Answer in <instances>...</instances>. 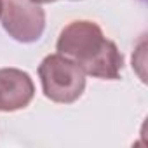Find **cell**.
<instances>
[{
    "instance_id": "2",
    "label": "cell",
    "mask_w": 148,
    "mask_h": 148,
    "mask_svg": "<svg viewBox=\"0 0 148 148\" xmlns=\"http://www.w3.org/2000/svg\"><path fill=\"white\" fill-rule=\"evenodd\" d=\"M42 92L54 103H75L86 89L84 70L63 54H49L38 66Z\"/></svg>"
},
{
    "instance_id": "5",
    "label": "cell",
    "mask_w": 148,
    "mask_h": 148,
    "mask_svg": "<svg viewBox=\"0 0 148 148\" xmlns=\"http://www.w3.org/2000/svg\"><path fill=\"white\" fill-rule=\"evenodd\" d=\"M35 4H51V2H56V0H32Z\"/></svg>"
},
{
    "instance_id": "1",
    "label": "cell",
    "mask_w": 148,
    "mask_h": 148,
    "mask_svg": "<svg viewBox=\"0 0 148 148\" xmlns=\"http://www.w3.org/2000/svg\"><path fill=\"white\" fill-rule=\"evenodd\" d=\"M59 54L75 61L86 75L119 80L124 68V56L117 44L105 37L101 26L94 21L79 19L68 23L56 42Z\"/></svg>"
},
{
    "instance_id": "3",
    "label": "cell",
    "mask_w": 148,
    "mask_h": 148,
    "mask_svg": "<svg viewBox=\"0 0 148 148\" xmlns=\"http://www.w3.org/2000/svg\"><path fill=\"white\" fill-rule=\"evenodd\" d=\"M4 30L21 44L37 42L45 30V12L32 0H0Z\"/></svg>"
},
{
    "instance_id": "4",
    "label": "cell",
    "mask_w": 148,
    "mask_h": 148,
    "mask_svg": "<svg viewBox=\"0 0 148 148\" xmlns=\"http://www.w3.org/2000/svg\"><path fill=\"white\" fill-rule=\"evenodd\" d=\"M35 96V86L26 71L18 68H0V112H18L26 108Z\"/></svg>"
}]
</instances>
